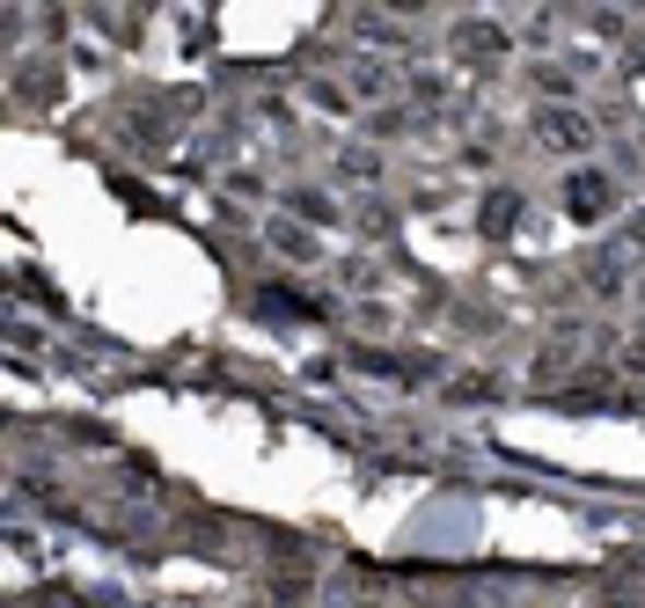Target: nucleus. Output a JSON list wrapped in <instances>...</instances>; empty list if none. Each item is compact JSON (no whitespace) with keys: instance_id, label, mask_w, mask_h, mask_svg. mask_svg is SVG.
<instances>
[{"instance_id":"f257e3e1","label":"nucleus","mask_w":645,"mask_h":608,"mask_svg":"<svg viewBox=\"0 0 645 608\" xmlns=\"http://www.w3.org/2000/svg\"><path fill=\"white\" fill-rule=\"evenodd\" d=\"M565 213L579 220V227H595V220L617 213V176L595 169V162H579V169L565 176Z\"/></svg>"},{"instance_id":"f03ea898","label":"nucleus","mask_w":645,"mask_h":608,"mask_svg":"<svg viewBox=\"0 0 645 608\" xmlns=\"http://www.w3.org/2000/svg\"><path fill=\"white\" fill-rule=\"evenodd\" d=\"M536 140H543L550 154H587V147H595V118L558 103V110H543V118H536Z\"/></svg>"},{"instance_id":"7ed1b4c3","label":"nucleus","mask_w":645,"mask_h":608,"mask_svg":"<svg viewBox=\"0 0 645 608\" xmlns=\"http://www.w3.org/2000/svg\"><path fill=\"white\" fill-rule=\"evenodd\" d=\"M455 51L477 59V67H492V59H506V30H499V23H462V30H455Z\"/></svg>"},{"instance_id":"20e7f679","label":"nucleus","mask_w":645,"mask_h":608,"mask_svg":"<svg viewBox=\"0 0 645 608\" xmlns=\"http://www.w3.org/2000/svg\"><path fill=\"white\" fill-rule=\"evenodd\" d=\"M272 249H279V257H294V265H316V257H322L316 235H308L301 220H279V227H272Z\"/></svg>"},{"instance_id":"39448f33","label":"nucleus","mask_w":645,"mask_h":608,"mask_svg":"<svg viewBox=\"0 0 645 608\" xmlns=\"http://www.w3.org/2000/svg\"><path fill=\"white\" fill-rule=\"evenodd\" d=\"M521 213H528V206H521V198H514V191H506V184H499V191L484 198V235H506V227H514V220H521Z\"/></svg>"},{"instance_id":"423d86ee","label":"nucleus","mask_w":645,"mask_h":608,"mask_svg":"<svg viewBox=\"0 0 645 608\" xmlns=\"http://www.w3.org/2000/svg\"><path fill=\"white\" fill-rule=\"evenodd\" d=\"M286 213L294 220H338V206H330L322 191H286Z\"/></svg>"},{"instance_id":"0eeeda50","label":"nucleus","mask_w":645,"mask_h":608,"mask_svg":"<svg viewBox=\"0 0 645 608\" xmlns=\"http://www.w3.org/2000/svg\"><path fill=\"white\" fill-rule=\"evenodd\" d=\"M536 89H543V96H565L572 81H565V73H558V67H536Z\"/></svg>"}]
</instances>
